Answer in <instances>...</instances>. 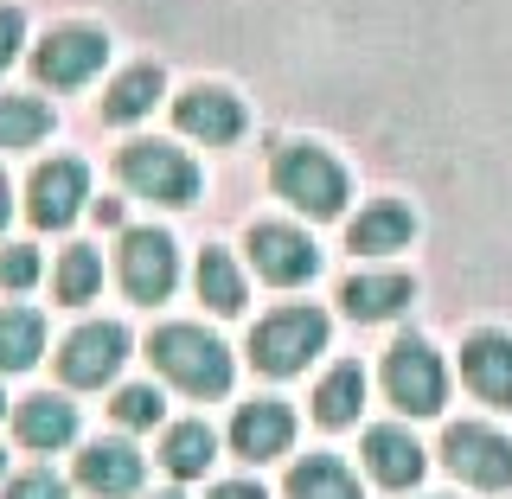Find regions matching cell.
Here are the masks:
<instances>
[{
    "label": "cell",
    "mask_w": 512,
    "mask_h": 499,
    "mask_svg": "<svg viewBox=\"0 0 512 499\" xmlns=\"http://www.w3.org/2000/svg\"><path fill=\"white\" fill-rule=\"evenodd\" d=\"M148 359L192 397H224L231 391V352L199 327H160L148 340Z\"/></svg>",
    "instance_id": "obj_1"
},
{
    "label": "cell",
    "mask_w": 512,
    "mask_h": 499,
    "mask_svg": "<svg viewBox=\"0 0 512 499\" xmlns=\"http://www.w3.org/2000/svg\"><path fill=\"white\" fill-rule=\"evenodd\" d=\"M320 346H327V314L320 308H282L250 333V359H256V372H269V378L301 372Z\"/></svg>",
    "instance_id": "obj_2"
},
{
    "label": "cell",
    "mask_w": 512,
    "mask_h": 499,
    "mask_svg": "<svg viewBox=\"0 0 512 499\" xmlns=\"http://www.w3.org/2000/svg\"><path fill=\"white\" fill-rule=\"evenodd\" d=\"M276 192L288 205H301L308 218H333L346 205V173L333 154L320 148H282L276 154Z\"/></svg>",
    "instance_id": "obj_3"
},
{
    "label": "cell",
    "mask_w": 512,
    "mask_h": 499,
    "mask_svg": "<svg viewBox=\"0 0 512 499\" xmlns=\"http://www.w3.org/2000/svg\"><path fill=\"white\" fill-rule=\"evenodd\" d=\"M122 180L141 192V199H160V205H192L199 192V167L167 148V141H128L122 148Z\"/></svg>",
    "instance_id": "obj_4"
},
{
    "label": "cell",
    "mask_w": 512,
    "mask_h": 499,
    "mask_svg": "<svg viewBox=\"0 0 512 499\" xmlns=\"http://www.w3.org/2000/svg\"><path fill=\"white\" fill-rule=\"evenodd\" d=\"M384 391H391L397 410L410 416H436L442 397H448V378H442V359L429 352L423 340H397L391 359H384Z\"/></svg>",
    "instance_id": "obj_5"
},
{
    "label": "cell",
    "mask_w": 512,
    "mask_h": 499,
    "mask_svg": "<svg viewBox=\"0 0 512 499\" xmlns=\"http://www.w3.org/2000/svg\"><path fill=\"white\" fill-rule=\"evenodd\" d=\"M103 58H109V39L96 26H58L52 39L39 45V77L52 90H77V84H90L96 71H103Z\"/></svg>",
    "instance_id": "obj_6"
},
{
    "label": "cell",
    "mask_w": 512,
    "mask_h": 499,
    "mask_svg": "<svg viewBox=\"0 0 512 499\" xmlns=\"http://www.w3.org/2000/svg\"><path fill=\"white\" fill-rule=\"evenodd\" d=\"M448 468H455L461 480H474V487H512V442L493 436V429L480 423H455L442 442Z\"/></svg>",
    "instance_id": "obj_7"
},
{
    "label": "cell",
    "mask_w": 512,
    "mask_h": 499,
    "mask_svg": "<svg viewBox=\"0 0 512 499\" xmlns=\"http://www.w3.org/2000/svg\"><path fill=\"white\" fill-rule=\"evenodd\" d=\"M173 276H180V263H173V237L167 231H128L122 237V288L135 301H167Z\"/></svg>",
    "instance_id": "obj_8"
},
{
    "label": "cell",
    "mask_w": 512,
    "mask_h": 499,
    "mask_svg": "<svg viewBox=\"0 0 512 499\" xmlns=\"http://www.w3.org/2000/svg\"><path fill=\"white\" fill-rule=\"evenodd\" d=\"M122 359H128V333L109 327V320H96V327H77L71 340H64L58 372H64V384H103V378L122 372Z\"/></svg>",
    "instance_id": "obj_9"
},
{
    "label": "cell",
    "mask_w": 512,
    "mask_h": 499,
    "mask_svg": "<svg viewBox=\"0 0 512 499\" xmlns=\"http://www.w3.org/2000/svg\"><path fill=\"white\" fill-rule=\"evenodd\" d=\"M250 263H256V276H263V282L295 288V282H308L314 269H320V256H314L308 237L288 231V224H256V231H250Z\"/></svg>",
    "instance_id": "obj_10"
},
{
    "label": "cell",
    "mask_w": 512,
    "mask_h": 499,
    "mask_svg": "<svg viewBox=\"0 0 512 499\" xmlns=\"http://www.w3.org/2000/svg\"><path fill=\"white\" fill-rule=\"evenodd\" d=\"M84 199H90L84 160H52V167L32 173V218L52 224V231H64V224L84 212Z\"/></svg>",
    "instance_id": "obj_11"
},
{
    "label": "cell",
    "mask_w": 512,
    "mask_h": 499,
    "mask_svg": "<svg viewBox=\"0 0 512 499\" xmlns=\"http://www.w3.org/2000/svg\"><path fill=\"white\" fill-rule=\"evenodd\" d=\"M173 116H180L186 135H199L205 148H224V141L244 135V103H237L231 90H186L180 103H173Z\"/></svg>",
    "instance_id": "obj_12"
},
{
    "label": "cell",
    "mask_w": 512,
    "mask_h": 499,
    "mask_svg": "<svg viewBox=\"0 0 512 499\" xmlns=\"http://www.w3.org/2000/svg\"><path fill=\"white\" fill-rule=\"evenodd\" d=\"M288 442H295V416H288V404H276V397H263V404H244L231 423V448L250 461H276L288 455Z\"/></svg>",
    "instance_id": "obj_13"
},
{
    "label": "cell",
    "mask_w": 512,
    "mask_h": 499,
    "mask_svg": "<svg viewBox=\"0 0 512 499\" xmlns=\"http://www.w3.org/2000/svg\"><path fill=\"white\" fill-rule=\"evenodd\" d=\"M461 378H468L487 404L512 410V340L506 333H474V340L461 346Z\"/></svg>",
    "instance_id": "obj_14"
},
{
    "label": "cell",
    "mask_w": 512,
    "mask_h": 499,
    "mask_svg": "<svg viewBox=\"0 0 512 499\" xmlns=\"http://www.w3.org/2000/svg\"><path fill=\"white\" fill-rule=\"evenodd\" d=\"M77 480L103 499H122V493L141 487V455L128 442H96L90 455H77Z\"/></svg>",
    "instance_id": "obj_15"
},
{
    "label": "cell",
    "mask_w": 512,
    "mask_h": 499,
    "mask_svg": "<svg viewBox=\"0 0 512 499\" xmlns=\"http://www.w3.org/2000/svg\"><path fill=\"white\" fill-rule=\"evenodd\" d=\"M410 237H416V218H410V205H397V199L365 205V212L346 224V244H352V250H365V256L397 250V244H410Z\"/></svg>",
    "instance_id": "obj_16"
},
{
    "label": "cell",
    "mask_w": 512,
    "mask_h": 499,
    "mask_svg": "<svg viewBox=\"0 0 512 499\" xmlns=\"http://www.w3.org/2000/svg\"><path fill=\"white\" fill-rule=\"evenodd\" d=\"M365 468H372V480H384V487H410V480H423V448H416L404 429H372V436H365Z\"/></svg>",
    "instance_id": "obj_17"
},
{
    "label": "cell",
    "mask_w": 512,
    "mask_h": 499,
    "mask_svg": "<svg viewBox=\"0 0 512 499\" xmlns=\"http://www.w3.org/2000/svg\"><path fill=\"white\" fill-rule=\"evenodd\" d=\"M410 295H416L410 276H352V282L340 288V301H346L352 320H391Z\"/></svg>",
    "instance_id": "obj_18"
},
{
    "label": "cell",
    "mask_w": 512,
    "mask_h": 499,
    "mask_svg": "<svg viewBox=\"0 0 512 499\" xmlns=\"http://www.w3.org/2000/svg\"><path fill=\"white\" fill-rule=\"evenodd\" d=\"M71 436H77V410L64 397L45 391V397H26L20 404V442L26 448H64Z\"/></svg>",
    "instance_id": "obj_19"
},
{
    "label": "cell",
    "mask_w": 512,
    "mask_h": 499,
    "mask_svg": "<svg viewBox=\"0 0 512 499\" xmlns=\"http://www.w3.org/2000/svg\"><path fill=\"white\" fill-rule=\"evenodd\" d=\"M359 404H365V372L359 365H333V372L320 378V391H314V416L327 429H346L352 416H359Z\"/></svg>",
    "instance_id": "obj_20"
},
{
    "label": "cell",
    "mask_w": 512,
    "mask_h": 499,
    "mask_svg": "<svg viewBox=\"0 0 512 499\" xmlns=\"http://www.w3.org/2000/svg\"><path fill=\"white\" fill-rule=\"evenodd\" d=\"M45 352V320L32 308H0V372H26Z\"/></svg>",
    "instance_id": "obj_21"
},
{
    "label": "cell",
    "mask_w": 512,
    "mask_h": 499,
    "mask_svg": "<svg viewBox=\"0 0 512 499\" xmlns=\"http://www.w3.org/2000/svg\"><path fill=\"white\" fill-rule=\"evenodd\" d=\"M288 499H359V480L346 474V461L333 455H314L288 474Z\"/></svg>",
    "instance_id": "obj_22"
},
{
    "label": "cell",
    "mask_w": 512,
    "mask_h": 499,
    "mask_svg": "<svg viewBox=\"0 0 512 499\" xmlns=\"http://www.w3.org/2000/svg\"><path fill=\"white\" fill-rule=\"evenodd\" d=\"M154 96H160V71H154V64H135L128 77H116V84H109L103 122H135V116H148Z\"/></svg>",
    "instance_id": "obj_23"
},
{
    "label": "cell",
    "mask_w": 512,
    "mask_h": 499,
    "mask_svg": "<svg viewBox=\"0 0 512 499\" xmlns=\"http://www.w3.org/2000/svg\"><path fill=\"white\" fill-rule=\"evenodd\" d=\"M52 135V109L39 96H0V148H32Z\"/></svg>",
    "instance_id": "obj_24"
},
{
    "label": "cell",
    "mask_w": 512,
    "mask_h": 499,
    "mask_svg": "<svg viewBox=\"0 0 512 499\" xmlns=\"http://www.w3.org/2000/svg\"><path fill=\"white\" fill-rule=\"evenodd\" d=\"M212 448H218V436H212L205 423H180V429H167V448H160V461H167L180 480H192V474H205Z\"/></svg>",
    "instance_id": "obj_25"
},
{
    "label": "cell",
    "mask_w": 512,
    "mask_h": 499,
    "mask_svg": "<svg viewBox=\"0 0 512 499\" xmlns=\"http://www.w3.org/2000/svg\"><path fill=\"white\" fill-rule=\"evenodd\" d=\"M199 295L212 301L218 314H237V308H244V276H237V263L224 250H205L199 256Z\"/></svg>",
    "instance_id": "obj_26"
},
{
    "label": "cell",
    "mask_w": 512,
    "mask_h": 499,
    "mask_svg": "<svg viewBox=\"0 0 512 499\" xmlns=\"http://www.w3.org/2000/svg\"><path fill=\"white\" fill-rule=\"evenodd\" d=\"M96 282H103V256H96V250H64V263H58V301H90Z\"/></svg>",
    "instance_id": "obj_27"
},
{
    "label": "cell",
    "mask_w": 512,
    "mask_h": 499,
    "mask_svg": "<svg viewBox=\"0 0 512 499\" xmlns=\"http://www.w3.org/2000/svg\"><path fill=\"white\" fill-rule=\"evenodd\" d=\"M116 416L128 429H148V423H160V391L154 384H128V391L116 397Z\"/></svg>",
    "instance_id": "obj_28"
},
{
    "label": "cell",
    "mask_w": 512,
    "mask_h": 499,
    "mask_svg": "<svg viewBox=\"0 0 512 499\" xmlns=\"http://www.w3.org/2000/svg\"><path fill=\"white\" fill-rule=\"evenodd\" d=\"M32 276H39V250H26V244L0 250V282H7V288H26Z\"/></svg>",
    "instance_id": "obj_29"
},
{
    "label": "cell",
    "mask_w": 512,
    "mask_h": 499,
    "mask_svg": "<svg viewBox=\"0 0 512 499\" xmlns=\"http://www.w3.org/2000/svg\"><path fill=\"white\" fill-rule=\"evenodd\" d=\"M7 499H64V480L58 474H20L7 487Z\"/></svg>",
    "instance_id": "obj_30"
},
{
    "label": "cell",
    "mask_w": 512,
    "mask_h": 499,
    "mask_svg": "<svg viewBox=\"0 0 512 499\" xmlns=\"http://www.w3.org/2000/svg\"><path fill=\"white\" fill-rule=\"evenodd\" d=\"M20 39H26V20L13 7H0V64H13V52H20Z\"/></svg>",
    "instance_id": "obj_31"
},
{
    "label": "cell",
    "mask_w": 512,
    "mask_h": 499,
    "mask_svg": "<svg viewBox=\"0 0 512 499\" xmlns=\"http://www.w3.org/2000/svg\"><path fill=\"white\" fill-rule=\"evenodd\" d=\"M212 499H263V487H244V480H231V487H218Z\"/></svg>",
    "instance_id": "obj_32"
},
{
    "label": "cell",
    "mask_w": 512,
    "mask_h": 499,
    "mask_svg": "<svg viewBox=\"0 0 512 499\" xmlns=\"http://www.w3.org/2000/svg\"><path fill=\"white\" fill-rule=\"evenodd\" d=\"M7 212H13V192H7V173H0V224H7Z\"/></svg>",
    "instance_id": "obj_33"
},
{
    "label": "cell",
    "mask_w": 512,
    "mask_h": 499,
    "mask_svg": "<svg viewBox=\"0 0 512 499\" xmlns=\"http://www.w3.org/2000/svg\"><path fill=\"white\" fill-rule=\"evenodd\" d=\"M167 499H180V493H167Z\"/></svg>",
    "instance_id": "obj_34"
},
{
    "label": "cell",
    "mask_w": 512,
    "mask_h": 499,
    "mask_svg": "<svg viewBox=\"0 0 512 499\" xmlns=\"http://www.w3.org/2000/svg\"><path fill=\"white\" fill-rule=\"evenodd\" d=\"M0 404H7V397H0Z\"/></svg>",
    "instance_id": "obj_35"
}]
</instances>
